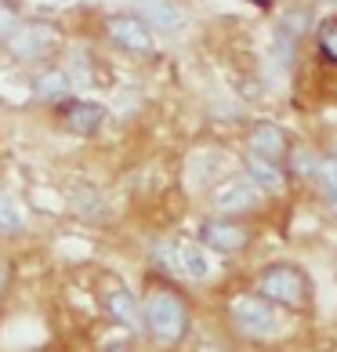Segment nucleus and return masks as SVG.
<instances>
[{
    "label": "nucleus",
    "instance_id": "obj_4",
    "mask_svg": "<svg viewBox=\"0 0 337 352\" xmlns=\"http://www.w3.org/2000/svg\"><path fill=\"white\" fill-rule=\"evenodd\" d=\"M265 204V192L254 186L247 175H232L225 182H218L211 189V207L222 218H240V214H254Z\"/></svg>",
    "mask_w": 337,
    "mask_h": 352
},
{
    "label": "nucleus",
    "instance_id": "obj_15",
    "mask_svg": "<svg viewBox=\"0 0 337 352\" xmlns=\"http://www.w3.org/2000/svg\"><path fill=\"white\" fill-rule=\"evenodd\" d=\"M33 95L44 98V102H62V98L69 95V73H62V69L40 73V76L33 80Z\"/></svg>",
    "mask_w": 337,
    "mask_h": 352
},
{
    "label": "nucleus",
    "instance_id": "obj_7",
    "mask_svg": "<svg viewBox=\"0 0 337 352\" xmlns=\"http://www.w3.org/2000/svg\"><path fill=\"white\" fill-rule=\"evenodd\" d=\"M106 30H109V41L116 47L135 51V55L152 51V30H149V22L141 19V15H113L106 22Z\"/></svg>",
    "mask_w": 337,
    "mask_h": 352
},
{
    "label": "nucleus",
    "instance_id": "obj_19",
    "mask_svg": "<svg viewBox=\"0 0 337 352\" xmlns=\"http://www.w3.org/2000/svg\"><path fill=\"white\" fill-rule=\"evenodd\" d=\"M15 30H19V22H15V15L0 4V36H15Z\"/></svg>",
    "mask_w": 337,
    "mask_h": 352
},
{
    "label": "nucleus",
    "instance_id": "obj_1",
    "mask_svg": "<svg viewBox=\"0 0 337 352\" xmlns=\"http://www.w3.org/2000/svg\"><path fill=\"white\" fill-rule=\"evenodd\" d=\"M141 320H146V334L160 349L181 345L192 331V312L185 305V298L178 291H167V287H156V291L146 294V302H141Z\"/></svg>",
    "mask_w": 337,
    "mask_h": 352
},
{
    "label": "nucleus",
    "instance_id": "obj_12",
    "mask_svg": "<svg viewBox=\"0 0 337 352\" xmlns=\"http://www.w3.org/2000/svg\"><path fill=\"white\" fill-rule=\"evenodd\" d=\"M174 272H181L189 280H211L214 262L207 254V247L200 243H174Z\"/></svg>",
    "mask_w": 337,
    "mask_h": 352
},
{
    "label": "nucleus",
    "instance_id": "obj_22",
    "mask_svg": "<svg viewBox=\"0 0 337 352\" xmlns=\"http://www.w3.org/2000/svg\"><path fill=\"white\" fill-rule=\"evenodd\" d=\"M4 283H8V269L0 265V294H4Z\"/></svg>",
    "mask_w": 337,
    "mask_h": 352
},
{
    "label": "nucleus",
    "instance_id": "obj_21",
    "mask_svg": "<svg viewBox=\"0 0 337 352\" xmlns=\"http://www.w3.org/2000/svg\"><path fill=\"white\" fill-rule=\"evenodd\" d=\"M102 352H135L131 345H127V342H109L106 349H102Z\"/></svg>",
    "mask_w": 337,
    "mask_h": 352
},
{
    "label": "nucleus",
    "instance_id": "obj_5",
    "mask_svg": "<svg viewBox=\"0 0 337 352\" xmlns=\"http://www.w3.org/2000/svg\"><path fill=\"white\" fill-rule=\"evenodd\" d=\"M254 232L236 218H203L200 229H196V243L207 247L214 254H240L251 247Z\"/></svg>",
    "mask_w": 337,
    "mask_h": 352
},
{
    "label": "nucleus",
    "instance_id": "obj_17",
    "mask_svg": "<svg viewBox=\"0 0 337 352\" xmlns=\"http://www.w3.org/2000/svg\"><path fill=\"white\" fill-rule=\"evenodd\" d=\"M316 182L330 192V200H337V156H319Z\"/></svg>",
    "mask_w": 337,
    "mask_h": 352
},
{
    "label": "nucleus",
    "instance_id": "obj_10",
    "mask_svg": "<svg viewBox=\"0 0 337 352\" xmlns=\"http://www.w3.org/2000/svg\"><path fill=\"white\" fill-rule=\"evenodd\" d=\"M106 106H98V102H84V98H73L62 106V124L69 127L76 135H95L102 124H106Z\"/></svg>",
    "mask_w": 337,
    "mask_h": 352
},
{
    "label": "nucleus",
    "instance_id": "obj_20",
    "mask_svg": "<svg viewBox=\"0 0 337 352\" xmlns=\"http://www.w3.org/2000/svg\"><path fill=\"white\" fill-rule=\"evenodd\" d=\"M196 352H229V349H225V345H218V342H200Z\"/></svg>",
    "mask_w": 337,
    "mask_h": 352
},
{
    "label": "nucleus",
    "instance_id": "obj_8",
    "mask_svg": "<svg viewBox=\"0 0 337 352\" xmlns=\"http://www.w3.org/2000/svg\"><path fill=\"white\" fill-rule=\"evenodd\" d=\"M247 149H251V156H262V160L279 164L283 156H290V135L272 120H257L251 127V135H247Z\"/></svg>",
    "mask_w": 337,
    "mask_h": 352
},
{
    "label": "nucleus",
    "instance_id": "obj_6",
    "mask_svg": "<svg viewBox=\"0 0 337 352\" xmlns=\"http://www.w3.org/2000/svg\"><path fill=\"white\" fill-rule=\"evenodd\" d=\"M308 33V15L305 11H290V15H283L276 33H272V58L279 62V69H290L297 62V44H301V36Z\"/></svg>",
    "mask_w": 337,
    "mask_h": 352
},
{
    "label": "nucleus",
    "instance_id": "obj_16",
    "mask_svg": "<svg viewBox=\"0 0 337 352\" xmlns=\"http://www.w3.org/2000/svg\"><path fill=\"white\" fill-rule=\"evenodd\" d=\"M316 44H319V55L330 62V66H337V15L323 19L316 25Z\"/></svg>",
    "mask_w": 337,
    "mask_h": 352
},
{
    "label": "nucleus",
    "instance_id": "obj_13",
    "mask_svg": "<svg viewBox=\"0 0 337 352\" xmlns=\"http://www.w3.org/2000/svg\"><path fill=\"white\" fill-rule=\"evenodd\" d=\"M106 309H109V320L120 323L127 331H146V320H141V305L138 298L127 291V287H116V291L106 294Z\"/></svg>",
    "mask_w": 337,
    "mask_h": 352
},
{
    "label": "nucleus",
    "instance_id": "obj_3",
    "mask_svg": "<svg viewBox=\"0 0 337 352\" xmlns=\"http://www.w3.org/2000/svg\"><path fill=\"white\" fill-rule=\"evenodd\" d=\"M225 316H229L232 334L243 338V342L265 345V342L283 338V309H276L272 302H265V298L254 294V291L232 294L229 305H225Z\"/></svg>",
    "mask_w": 337,
    "mask_h": 352
},
{
    "label": "nucleus",
    "instance_id": "obj_18",
    "mask_svg": "<svg viewBox=\"0 0 337 352\" xmlns=\"http://www.w3.org/2000/svg\"><path fill=\"white\" fill-rule=\"evenodd\" d=\"M22 229V211L8 192H0V232H19Z\"/></svg>",
    "mask_w": 337,
    "mask_h": 352
},
{
    "label": "nucleus",
    "instance_id": "obj_2",
    "mask_svg": "<svg viewBox=\"0 0 337 352\" xmlns=\"http://www.w3.org/2000/svg\"><path fill=\"white\" fill-rule=\"evenodd\" d=\"M254 294H262L283 312H308L312 309V280L294 262H268L254 276Z\"/></svg>",
    "mask_w": 337,
    "mask_h": 352
},
{
    "label": "nucleus",
    "instance_id": "obj_23",
    "mask_svg": "<svg viewBox=\"0 0 337 352\" xmlns=\"http://www.w3.org/2000/svg\"><path fill=\"white\" fill-rule=\"evenodd\" d=\"M330 211H334V218H337V200H330Z\"/></svg>",
    "mask_w": 337,
    "mask_h": 352
},
{
    "label": "nucleus",
    "instance_id": "obj_14",
    "mask_svg": "<svg viewBox=\"0 0 337 352\" xmlns=\"http://www.w3.org/2000/svg\"><path fill=\"white\" fill-rule=\"evenodd\" d=\"M247 178H251L262 192H279L283 186H287L283 167L272 164V160H262V156H247Z\"/></svg>",
    "mask_w": 337,
    "mask_h": 352
},
{
    "label": "nucleus",
    "instance_id": "obj_9",
    "mask_svg": "<svg viewBox=\"0 0 337 352\" xmlns=\"http://www.w3.org/2000/svg\"><path fill=\"white\" fill-rule=\"evenodd\" d=\"M55 41H58V33L51 30V25L25 22V25L15 30V36H11V51H15L19 58H40V55H47V51L55 47Z\"/></svg>",
    "mask_w": 337,
    "mask_h": 352
},
{
    "label": "nucleus",
    "instance_id": "obj_11",
    "mask_svg": "<svg viewBox=\"0 0 337 352\" xmlns=\"http://www.w3.org/2000/svg\"><path fill=\"white\" fill-rule=\"evenodd\" d=\"M138 15L156 33H178L185 25V15H181V8L174 0H138Z\"/></svg>",
    "mask_w": 337,
    "mask_h": 352
}]
</instances>
